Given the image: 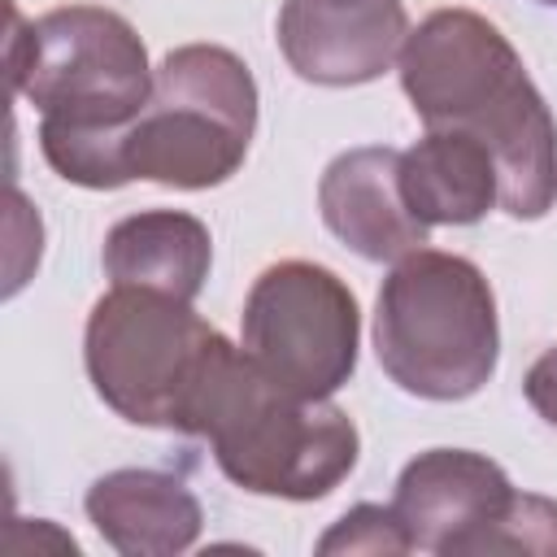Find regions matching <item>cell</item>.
<instances>
[{"mask_svg": "<svg viewBox=\"0 0 557 557\" xmlns=\"http://www.w3.org/2000/svg\"><path fill=\"white\" fill-rule=\"evenodd\" d=\"M400 87L431 126L483 139L500 170V209L535 222L557 200V122L513 44L474 9H435L400 57Z\"/></svg>", "mask_w": 557, "mask_h": 557, "instance_id": "6da1fadb", "label": "cell"}, {"mask_svg": "<svg viewBox=\"0 0 557 557\" xmlns=\"http://www.w3.org/2000/svg\"><path fill=\"white\" fill-rule=\"evenodd\" d=\"M257 131V83L218 44H183L161 57L144 113L113 135L39 131L44 161L78 187L109 191L135 178L205 191L226 183Z\"/></svg>", "mask_w": 557, "mask_h": 557, "instance_id": "7a4b0ae2", "label": "cell"}, {"mask_svg": "<svg viewBox=\"0 0 557 557\" xmlns=\"http://www.w3.org/2000/svg\"><path fill=\"white\" fill-rule=\"evenodd\" d=\"M187 435L209 440L218 470L235 487L283 500L326 496L361 453L357 426L339 405L283 392L235 344L205 374Z\"/></svg>", "mask_w": 557, "mask_h": 557, "instance_id": "3957f363", "label": "cell"}, {"mask_svg": "<svg viewBox=\"0 0 557 557\" xmlns=\"http://www.w3.org/2000/svg\"><path fill=\"white\" fill-rule=\"evenodd\" d=\"M374 352L409 396H474L500 357L496 296L483 270L440 248H413L392 261L374 300Z\"/></svg>", "mask_w": 557, "mask_h": 557, "instance_id": "277c9868", "label": "cell"}, {"mask_svg": "<svg viewBox=\"0 0 557 557\" xmlns=\"http://www.w3.org/2000/svg\"><path fill=\"white\" fill-rule=\"evenodd\" d=\"M152 74L135 26L100 4H61L9 30V83L39 109V131L57 135H113L131 126L148 96Z\"/></svg>", "mask_w": 557, "mask_h": 557, "instance_id": "5b68a950", "label": "cell"}, {"mask_svg": "<svg viewBox=\"0 0 557 557\" xmlns=\"http://www.w3.org/2000/svg\"><path fill=\"white\" fill-rule=\"evenodd\" d=\"M226 344L191 300L113 283V292L91 305L83 361L96 396L117 418L187 435L196 392Z\"/></svg>", "mask_w": 557, "mask_h": 557, "instance_id": "8992f818", "label": "cell"}, {"mask_svg": "<svg viewBox=\"0 0 557 557\" xmlns=\"http://www.w3.org/2000/svg\"><path fill=\"white\" fill-rule=\"evenodd\" d=\"M361 313L348 283L313 261H278L244 300V352L270 383L305 400H331L357 370Z\"/></svg>", "mask_w": 557, "mask_h": 557, "instance_id": "52a82bcc", "label": "cell"}, {"mask_svg": "<svg viewBox=\"0 0 557 557\" xmlns=\"http://www.w3.org/2000/svg\"><path fill=\"white\" fill-rule=\"evenodd\" d=\"M405 39L409 17L400 0H283L278 9V48L296 78L318 87L379 78Z\"/></svg>", "mask_w": 557, "mask_h": 557, "instance_id": "ba28073f", "label": "cell"}, {"mask_svg": "<svg viewBox=\"0 0 557 557\" xmlns=\"http://www.w3.org/2000/svg\"><path fill=\"white\" fill-rule=\"evenodd\" d=\"M509 496L513 483L492 457L470 448H431L400 470L392 509L413 548L466 557V544L509 505Z\"/></svg>", "mask_w": 557, "mask_h": 557, "instance_id": "9c48e42d", "label": "cell"}, {"mask_svg": "<svg viewBox=\"0 0 557 557\" xmlns=\"http://www.w3.org/2000/svg\"><path fill=\"white\" fill-rule=\"evenodd\" d=\"M318 209L326 231L366 261H400L431 235V226H422L400 196L396 148L339 152L318 183Z\"/></svg>", "mask_w": 557, "mask_h": 557, "instance_id": "30bf717a", "label": "cell"}, {"mask_svg": "<svg viewBox=\"0 0 557 557\" xmlns=\"http://www.w3.org/2000/svg\"><path fill=\"white\" fill-rule=\"evenodd\" d=\"M83 505L100 540L126 557L187 553L205 527L191 487L161 470H113L87 487Z\"/></svg>", "mask_w": 557, "mask_h": 557, "instance_id": "8fae6325", "label": "cell"}, {"mask_svg": "<svg viewBox=\"0 0 557 557\" xmlns=\"http://www.w3.org/2000/svg\"><path fill=\"white\" fill-rule=\"evenodd\" d=\"M400 196L422 226H470L500 205V170L483 139L431 126L400 152Z\"/></svg>", "mask_w": 557, "mask_h": 557, "instance_id": "7c38bea8", "label": "cell"}, {"mask_svg": "<svg viewBox=\"0 0 557 557\" xmlns=\"http://www.w3.org/2000/svg\"><path fill=\"white\" fill-rule=\"evenodd\" d=\"M100 261H104V274L122 287H152L178 300H196L209 278L213 239H209V226L191 213L148 209V213L122 218L104 235Z\"/></svg>", "mask_w": 557, "mask_h": 557, "instance_id": "4fadbf2b", "label": "cell"}, {"mask_svg": "<svg viewBox=\"0 0 557 557\" xmlns=\"http://www.w3.org/2000/svg\"><path fill=\"white\" fill-rule=\"evenodd\" d=\"M557 557V500L513 492L509 505L466 544V557Z\"/></svg>", "mask_w": 557, "mask_h": 557, "instance_id": "5bb4252c", "label": "cell"}, {"mask_svg": "<svg viewBox=\"0 0 557 557\" xmlns=\"http://www.w3.org/2000/svg\"><path fill=\"white\" fill-rule=\"evenodd\" d=\"M318 553H413V540L392 505H357L318 540Z\"/></svg>", "mask_w": 557, "mask_h": 557, "instance_id": "9a60e30c", "label": "cell"}, {"mask_svg": "<svg viewBox=\"0 0 557 557\" xmlns=\"http://www.w3.org/2000/svg\"><path fill=\"white\" fill-rule=\"evenodd\" d=\"M522 392H527V400H531V409L544 418V422H553L557 426V344L527 370V379H522Z\"/></svg>", "mask_w": 557, "mask_h": 557, "instance_id": "2e32d148", "label": "cell"}, {"mask_svg": "<svg viewBox=\"0 0 557 557\" xmlns=\"http://www.w3.org/2000/svg\"><path fill=\"white\" fill-rule=\"evenodd\" d=\"M540 4H553V9H557V0H540Z\"/></svg>", "mask_w": 557, "mask_h": 557, "instance_id": "e0dca14e", "label": "cell"}]
</instances>
